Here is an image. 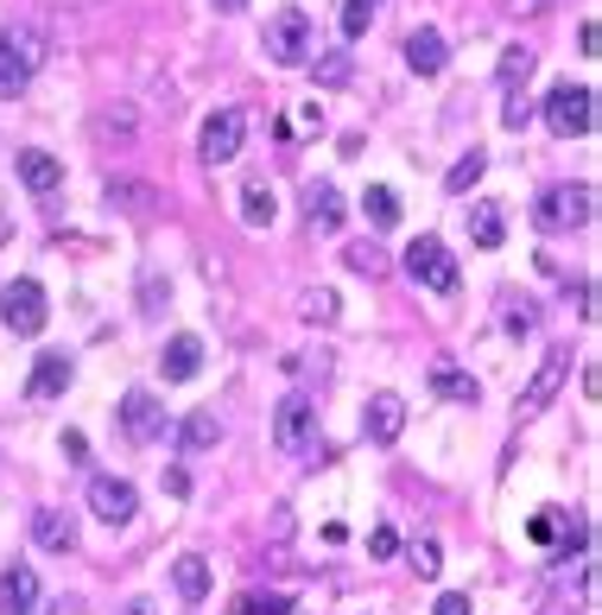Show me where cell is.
<instances>
[{
	"label": "cell",
	"mask_w": 602,
	"mask_h": 615,
	"mask_svg": "<svg viewBox=\"0 0 602 615\" xmlns=\"http://www.w3.org/2000/svg\"><path fill=\"white\" fill-rule=\"evenodd\" d=\"M178 444H184V457L216 451V444H223V419H216V412H191V419L178 425Z\"/></svg>",
	"instance_id": "obj_20"
},
{
	"label": "cell",
	"mask_w": 602,
	"mask_h": 615,
	"mask_svg": "<svg viewBox=\"0 0 602 615\" xmlns=\"http://www.w3.org/2000/svg\"><path fill=\"white\" fill-rule=\"evenodd\" d=\"M406 64H412L419 77H438V71L451 64V52H444V32H438V26H419L412 39H406Z\"/></svg>",
	"instance_id": "obj_14"
},
{
	"label": "cell",
	"mask_w": 602,
	"mask_h": 615,
	"mask_svg": "<svg viewBox=\"0 0 602 615\" xmlns=\"http://www.w3.org/2000/svg\"><path fill=\"white\" fill-rule=\"evenodd\" d=\"M267 57L273 64H286V71H299V64H311V13L304 7H279L273 20H267Z\"/></svg>",
	"instance_id": "obj_4"
},
{
	"label": "cell",
	"mask_w": 602,
	"mask_h": 615,
	"mask_svg": "<svg viewBox=\"0 0 602 615\" xmlns=\"http://www.w3.org/2000/svg\"><path fill=\"white\" fill-rule=\"evenodd\" d=\"M444 552H438V539H419V546H412V564H419V578H438V571H444Z\"/></svg>",
	"instance_id": "obj_34"
},
{
	"label": "cell",
	"mask_w": 602,
	"mask_h": 615,
	"mask_svg": "<svg viewBox=\"0 0 602 615\" xmlns=\"http://www.w3.org/2000/svg\"><path fill=\"white\" fill-rule=\"evenodd\" d=\"M571 381V349H546L539 356V368L527 375V387H520V400H514V412L520 419H533V412H546L558 400V387Z\"/></svg>",
	"instance_id": "obj_8"
},
{
	"label": "cell",
	"mask_w": 602,
	"mask_h": 615,
	"mask_svg": "<svg viewBox=\"0 0 602 615\" xmlns=\"http://www.w3.org/2000/svg\"><path fill=\"white\" fill-rule=\"evenodd\" d=\"M470 241H476V248H502L507 241L502 204H470Z\"/></svg>",
	"instance_id": "obj_23"
},
{
	"label": "cell",
	"mask_w": 602,
	"mask_h": 615,
	"mask_svg": "<svg viewBox=\"0 0 602 615\" xmlns=\"http://www.w3.org/2000/svg\"><path fill=\"white\" fill-rule=\"evenodd\" d=\"M241 7H248V0H216V13H241Z\"/></svg>",
	"instance_id": "obj_45"
},
{
	"label": "cell",
	"mask_w": 602,
	"mask_h": 615,
	"mask_svg": "<svg viewBox=\"0 0 602 615\" xmlns=\"http://www.w3.org/2000/svg\"><path fill=\"white\" fill-rule=\"evenodd\" d=\"M165 495H191V476H184V470H165Z\"/></svg>",
	"instance_id": "obj_43"
},
{
	"label": "cell",
	"mask_w": 602,
	"mask_h": 615,
	"mask_svg": "<svg viewBox=\"0 0 602 615\" xmlns=\"http://www.w3.org/2000/svg\"><path fill=\"white\" fill-rule=\"evenodd\" d=\"M51 39L39 26H0V96H20L25 83L45 71Z\"/></svg>",
	"instance_id": "obj_1"
},
{
	"label": "cell",
	"mask_w": 602,
	"mask_h": 615,
	"mask_svg": "<svg viewBox=\"0 0 602 615\" xmlns=\"http://www.w3.org/2000/svg\"><path fill=\"white\" fill-rule=\"evenodd\" d=\"M96 140H133V115H127V108L96 115Z\"/></svg>",
	"instance_id": "obj_32"
},
{
	"label": "cell",
	"mask_w": 602,
	"mask_h": 615,
	"mask_svg": "<svg viewBox=\"0 0 602 615\" xmlns=\"http://www.w3.org/2000/svg\"><path fill=\"white\" fill-rule=\"evenodd\" d=\"M235 615H292V596H279V590H248V596H235Z\"/></svg>",
	"instance_id": "obj_28"
},
{
	"label": "cell",
	"mask_w": 602,
	"mask_h": 615,
	"mask_svg": "<svg viewBox=\"0 0 602 615\" xmlns=\"http://www.w3.org/2000/svg\"><path fill=\"white\" fill-rule=\"evenodd\" d=\"M32 539H39L45 552H76V520L64 508H39L32 514Z\"/></svg>",
	"instance_id": "obj_17"
},
{
	"label": "cell",
	"mask_w": 602,
	"mask_h": 615,
	"mask_svg": "<svg viewBox=\"0 0 602 615\" xmlns=\"http://www.w3.org/2000/svg\"><path fill=\"white\" fill-rule=\"evenodd\" d=\"M121 615H152V603H147V596H133V603H127Z\"/></svg>",
	"instance_id": "obj_44"
},
{
	"label": "cell",
	"mask_w": 602,
	"mask_h": 615,
	"mask_svg": "<svg viewBox=\"0 0 602 615\" xmlns=\"http://www.w3.org/2000/svg\"><path fill=\"white\" fill-rule=\"evenodd\" d=\"M89 514H96L101 527H127L140 514V495L121 476H89Z\"/></svg>",
	"instance_id": "obj_10"
},
{
	"label": "cell",
	"mask_w": 602,
	"mask_h": 615,
	"mask_svg": "<svg viewBox=\"0 0 602 615\" xmlns=\"http://www.w3.org/2000/svg\"><path fill=\"white\" fill-rule=\"evenodd\" d=\"M20 179H25V191L51 197V191L64 184V159H51L45 147H25V153H20Z\"/></svg>",
	"instance_id": "obj_16"
},
{
	"label": "cell",
	"mask_w": 602,
	"mask_h": 615,
	"mask_svg": "<svg viewBox=\"0 0 602 615\" xmlns=\"http://www.w3.org/2000/svg\"><path fill=\"white\" fill-rule=\"evenodd\" d=\"M140 305H147V317L165 305V280H159V273H147V280H140Z\"/></svg>",
	"instance_id": "obj_38"
},
{
	"label": "cell",
	"mask_w": 602,
	"mask_h": 615,
	"mask_svg": "<svg viewBox=\"0 0 602 615\" xmlns=\"http://www.w3.org/2000/svg\"><path fill=\"white\" fill-rule=\"evenodd\" d=\"M482 172H488V153H482V147H470V153H463L451 172H444V191H451V197H463V191L482 179Z\"/></svg>",
	"instance_id": "obj_25"
},
{
	"label": "cell",
	"mask_w": 602,
	"mask_h": 615,
	"mask_svg": "<svg viewBox=\"0 0 602 615\" xmlns=\"http://www.w3.org/2000/svg\"><path fill=\"white\" fill-rule=\"evenodd\" d=\"M558 0H507V13H552Z\"/></svg>",
	"instance_id": "obj_42"
},
{
	"label": "cell",
	"mask_w": 602,
	"mask_h": 615,
	"mask_svg": "<svg viewBox=\"0 0 602 615\" xmlns=\"http://www.w3.org/2000/svg\"><path fill=\"white\" fill-rule=\"evenodd\" d=\"M368 552H375V559H394V552H400V533H394V527H375V533H368Z\"/></svg>",
	"instance_id": "obj_36"
},
{
	"label": "cell",
	"mask_w": 602,
	"mask_h": 615,
	"mask_svg": "<svg viewBox=\"0 0 602 615\" xmlns=\"http://www.w3.org/2000/svg\"><path fill=\"white\" fill-rule=\"evenodd\" d=\"M0 609H7V615H45L32 564H13V571H0Z\"/></svg>",
	"instance_id": "obj_12"
},
{
	"label": "cell",
	"mask_w": 602,
	"mask_h": 615,
	"mask_svg": "<svg viewBox=\"0 0 602 615\" xmlns=\"http://www.w3.org/2000/svg\"><path fill=\"white\" fill-rule=\"evenodd\" d=\"M406 280L426 285V292H456V260H451V248H444L438 235H419V241L406 248Z\"/></svg>",
	"instance_id": "obj_6"
},
{
	"label": "cell",
	"mask_w": 602,
	"mask_h": 615,
	"mask_svg": "<svg viewBox=\"0 0 602 615\" xmlns=\"http://www.w3.org/2000/svg\"><path fill=\"white\" fill-rule=\"evenodd\" d=\"M527 533L539 539V546H546V539H558V508H539V514L527 520Z\"/></svg>",
	"instance_id": "obj_35"
},
{
	"label": "cell",
	"mask_w": 602,
	"mask_h": 615,
	"mask_svg": "<svg viewBox=\"0 0 602 615\" xmlns=\"http://www.w3.org/2000/svg\"><path fill=\"white\" fill-rule=\"evenodd\" d=\"M375 20V0H343V39H362Z\"/></svg>",
	"instance_id": "obj_33"
},
{
	"label": "cell",
	"mask_w": 602,
	"mask_h": 615,
	"mask_svg": "<svg viewBox=\"0 0 602 615\" xmlns=\"http://www.w3.org/2000/svg\"><path fill=\"white\" fill-rule=\"evenodd\" d=\"M64 387H71V356H39L32 362V381H25L32 400H57Z\"/></svg>",
	"instance_id": "obj_19"
},
{
	"label": "cell",
	"mask_w": 602,
	"mask_h": 615,
	"mask_svg": "<svg viewBox=\"0 0 602 615\" xmlns=\"http://www.w3.org/2000/svg\"><path fill=\"white\" fill-rule=\"evenodd\" d=\"M299 317L304 324H336V317H343V299H336L330 285H311V292H299Z\"/></svg>",
	"instance_id": "obj_24"
},
{
	"label": "cell",
	"mask_w": 602,
	"mask_h": 615,
	"mask_svg": "<svg viewBox=\"0 0 602 615\" xmlns=\"http://www.w3.org/2000/svg\"><path fill=\"white\" fill-rule=\"evenodd\" d=\"M159 368H165V381H197V368H203V336H172L165 343V356H159Z\"/></svg>",
	"instance_id": "obj_15"
},
{
	"label": "cell",
	"mask_w": 602,
	"mask_h": 615,
	"mask_svg": "<svg viewBox=\"0 0 602 615\" xmlns=\"http://www.w3.org/2000/svg\"><path fill=\"white\" fill-rule=\"evenodd\" d=\"M304 216H311V229H343V216H350V209H343V191H336V184L330 179H318L311 184V191H304Z\"/></svg>",
	"instance_id": "obj_13"
},
{
	"label": "cell",
	"mask_w": 602,
	"mask_h": 615,
	"mask_svg": "<svg viewBox=\"0 0 602 615\" xmlns=\"http://www.w3.org/2000/svg\"><path fill=\"white\" fill-rule=\"evenodd\" d=\"M400 432H406V400L400 393H375V400H368V438H375V444H394Z\"/></svg>",
	"instance_id": "obj_18"
},
{
	"label": "cell",
	"mask_w": 602,
	"mask_h": 615,
	"mask_svg": "<svg viewBox=\"0 0 602 615\" xmlns=\"http://www.w3.org/2000/svg\"><path fill=\"white\" fill-rule=\"evenodd\" d=\"M241 223H248V229H267V223H273V191H267V184H248V191H241Z\"/></svg>",
	"instance_id": "obj_29"
},
{
	"label": "cell",
	"mask_w": 602,
	"mask_h": 615,
	"mask_svg": "<svg viewBox=\"0 0 602 615\" xmlns=\"http://www.w3.org/2000/svg\"><path fill=\"white\" fill-rule=\"evenodd\" d=\"M533 64H539V57H533L527 45H507L502 64H495V77H502L507 89H514V83H527V77H533Z\"/></svg>",
	"instance_id": "obj_31"
},
{
	"label": "cell",
	"mask_w": 602,
	"mask_h": 615,
	"mask_svg": "<svg viewBox=\"0 0 602 615\" xmlns=\"http://www.w3.org/2000/svg\"><path fill=\"white\" fill-rule=\"evenodd\" d=\"M241 140H248V108H216L197 133V153L209 165H228V159L241 153Z\"/></svg>",
	"instance_id": "obj_9"
},
{
	"label": "cell",
	"mask_w": 602,
	"mask_h": 615,
	"mask_svg": "<svg viewBox=\"0 0 602 615\" xmlns=\"http://www.w3.org/2000/svg\"><path fill=\"white\" fill-rule=\"evenodd\" d=\"M362 209H368V223H375V229H394V223H400V197H394L387 184H368Z\"/></svg>",
	"instance_id": "obj_27"
},
{
	"label": "cell",
	"mask_w": 602,
	"mask_h": 615,
	"mask_svg": "<svg viewBox=\"0 0 602 615\" xmlns=\"http://www.w3.org/2000/svg\"><path fill=\"white\" fill-rule=\"evenodd\" d=\"M527 121H533V102H527V96H514V102L502 108V128H514V133H520Z\"/></svg>",
	"instance_id": "obj_37"
},
{
	"label": "cell",
	"mask_w": 602,
	"mask_h": 615,
	"mask_svg": "<svg viewBox=\"0 0 602 615\" xmlns=\"http://www.w3.org/2000/svg\"><path fill=\"white\" fill-rule=\"evenodd\" d=\"M318 71H324V83H350V57H324Z\"/></svg>",
	"instance_id": "obj_41"
},
{
	"label": "cell",
	"mask_w": 602,
	"mask_h": 615,
	"mask_svg": "<svg viewBox=\"0 0 602 615\" xmlns=\"http://www.w3.org/2000/svg\"><path fill=\"white\" fill-rule=\"evenodd\" d=\"M507 331L520 336V331H533V299H520V305L507 311Z\"/></svg>",
	"instance_id": "obj_39"
},
{
	"label": "cell",
	"mask_w": 602,
	"mask_h": 615,
	"mask_svg": "<svg viewBox=\"0 0 602 615\" xmlns=\"http://www.w3.org/2000/svg\"><path fill=\"white\" fill-rule=\"evenodd\" d=\"M273 444L286 457H299L318 444V407H311V393H286L273 407Z\"/></svg>",
	"instance_id": "obj_7"
},
{
	"label": "cell",
	"mask_w": 602,
	"mask_h": 615,
	"mask_svg": "<svg viewBox=\"0 0 602 615\" xmlns=\"http://www.w3.org/2000/svg\"><path fill=\"white\" fill-rule=\"evenodd\" d=\"M121 432L133 438V444H152V438L165 432V407L152 400L147 387H133V393L121 400Z\"/></svg>",
	"instance_id": "obj_11"
},
{
	"label": "cell",
	"mask_w": 602,
	"mask_h": 615,
	"mask_svg": "<svg viewBox=\"0 0 602 615\" xmlns=\"http://www.w3.org/2000/svg\"><path fill=\"white\" fill-rule=\"evenodd\" d=\"M431 387H438L444 400H456V407H476L482 400L476 375H463V368H451V362H431Z\"/></svg>",
	"instance_id": "obj_21"
},
{
	"label": "cell",
	"mask_w": 602,
	"mask_h": 615,
	"mask_svg": "<svg viewBox=\"0 0 602 615\" xmlns=\"http://www.w3.org/2000/svg\"><path fill=\"white\" fill-rule=\"evenodd\" d=\"M172 584L184 603H203L209 596V559H197V552H184V559L172 564Z\"/></svg>",
	"instance_id": "obj_22"
},
{
	"label": "cell",
	"mask_w": 602,
	"mask_h": 615,
	"mask_svg": "<svg viewBox=\"0 0 602 615\" xmlns=\"http://www.w3.org/2000/svg\"><path fill=\"white\" fill-rule=\"evenodd\" d=\"M343 260H350L362 280H380V273H387V255H380L375 241H350V248H343Z\"/></svg>",
	"instance_id": "obj_30"
},
{
	"label": "cell",
	"mask_w": 602,
	"mask_h": 615,
	"mask_svg": "<svg viewBox=\"0 0 602 615\" xmlns=\"http://www.w3.org/2000/svg\"><path fill=\"white\" fill-rule=\"evenodd\" d=\"M0 324L13 336H39L51 324V299L39 280H13L7 292H0Z\"/></svg>",
	"instance_id": "obj_5"
},
{
	"label": "cell",
	"mask_w": 602,
	"mask_h": 615,
	"mask_svg": "<svg viewBox=\"0 0 602 615\" xmlns=\"http://www.w3.org/2000/svg\"><path fill=\"white\" fill-rule=\"evenodd\" d=\"M108 204L115 209H133V216H147L159 197H152V184H127V179H108Z\"/></svg>",
	"instance_id": "obj_26"
},
{
	"label": "cell",
	"mask_w": 602,
	"mask_h": 615,
	"mask_svg": "<svg viewBox=\"0 0 602 615\" xmlns=\"http://www.w3.org/2000/svg\"><path fill=\"white\" fill-rule=\"evenodd\" d=\"M431 615H470V596L451 590V596H438V609H431Z\"/></svg>",
	"instance_id": "obj_40"
},
{
	"label": "cell",
	"mask_w": 602,
	"mask_h": 615,
	"mask_svg": "<svg viewBox=\"0 0 602 615\" xmlns=\"http://www.w3.org/2000/svg\"><path fill=\"white\" fill-rule=\"evenodd\" d=\"M533 115H539L558 140H578V133L596 128V89H590V83H558V89L533 108Z\"/></svg>",
	"instance_id": "obj_2"
},
{
	"label": "cell",
	"mask_w": 602,
	"mask_h": 615,
	"mask_svg": "<svg viewBox=\"0 0 602 615\" xmlns=\"http://www.w3.org/2000/svg\"><path fill=\"white\" fill-rule=\"evenodd\" d=\"M596 216V184H552L539 204H533V223L546 235H565V229H583Z\"/></svg>",
	"instance_id": "obj_3"
}]
</instances>
